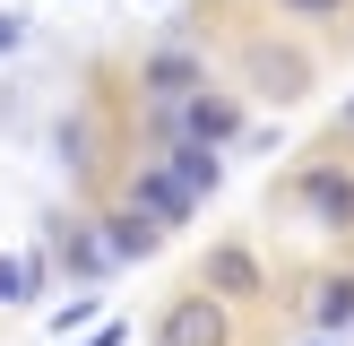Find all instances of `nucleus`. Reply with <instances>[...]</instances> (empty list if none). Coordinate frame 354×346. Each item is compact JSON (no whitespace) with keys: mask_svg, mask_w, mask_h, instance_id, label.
Wrapping results in <instances>:
<instances>
[{"mask_svg":"<svg viewBox=\"0 0 354 346\" xmlns=\"http://www.w3.org/2000/svg\"><path fill=\"white\" fill-rule=\"evenodd\" d=\"M346 130H354V104H346Z\"/></svg>","mask_w":354,"mask_h":346,"instance_id":"nucleus-18","label":"nucleus"},{"mask_svg":"<svg viewBox=\"0 0 354 346\" xmlns=\"http://www.w3.org/2000/svg\"><path fill=\"white\" fill-rule=\"evenodd\" d=\"M311 320L337 338V329H354V277H320V294H311Z\"/></svg>","mask_w":354,"mask_h":346,"instance_id":"nucleus-10","label":"nucleus"},{"mask_svg":"<svg viewBox=\"0 0 354 346\" xmlns=\"http://www.w3.org/2000/svg\"><path fill=\"white\" fill-rule=\"evenodd\" d=\"M138 86H147V104H190L199 95V52H182V44L156 52V61L138 69Z\"/></svg>","mask_w":354,"mask_h":346,"instance_id":"nucleus-3","label":"nucleus"},{"mask_svg":"<svg viewBox=\"0 0 354 346\" xmlns=\"http://www.w3.org/2000/svg\"><path fill=\"white\" fill-rule=\"evenodd\" d=\"M86 320H95V294H69V303L52 311V329H86Z\"/></svg>","mask_w":354,"mask_h":346,"instance_id":"nucleus-13","label":"nucleus"},{"mask_svg":"<svg viewBox=\"0 0 354 346\" xmlns=\"http://www.w3.org/2000/svg\"><path fill=\"white\" fill-rule=\"evenodd\" d=\"M251 78L268 86L277 104H294V95L311 86V61H303V52H286V44H251Z\"/></svg>","mask_w":354,"mask_h":346,"instance_id":"nucleus-6","label":"nucleus"},{"mask_svg":"<svg viewBox=\"0 0 354 346\" xmlns=\"http://www.w3.org/2000/svg\"><path fill=\"white\" fill-rule=\"evenodd\" d=\"M182 130H190V138H216V147H225V138L242 130V113H234L225 95H207V86H199V95L182 104Z\"/></svg>","mask_w":354,"mask_h":346,"instance_id":"nucleus-9","label":"nucleus"},{"mask_svg":"<svg viewBox=\"0 0 354 346\" xmlns=\"http://www.w3.org/2000/svg\"><path fill=\"white\" fill-rule=\"evenodd\" d=\"M165 165H173V182H182V190H199V199H207V190H216L225 182V156H216V138H165Z\"/></svg>","mask_w":354,"mask_h":346,"instance_id":"nucleus-4","label":"nucleus"},{"mask_svg":"<svg viewBox=\"0 0 354 346\" xmlns=\"http://www.w3.org/2000/svg\"><path fill=\"white\" fill-rule=\"evenodd\" d=\"M156 346H234V311H225V294L216 286L173 294V303L156 311Z\"/></svg>","mask_w":354,"mask_h":346,"instance_id":"nucleus-1","label":"nucleus"},{"mask_svg":"<svg viewBox=\"0 0 354 346\" xmlns=\"http://www.w3.org/2000/svg\"><path fill=\"white\" fill-rule=\"evenodd\" d=\"M294 199H303L320 225H354V173H337V165H311Z\"/></svg>","mask_w":354,"mask_h":346,"instance_id":"nucleus-5","label":"nucleus"},{"mask_svg":"<svg viewBox=\"0 0 354 346\" xmlns=\"http://www.w3.org/2000/svg\"><path fill=\"white\" fill-rule=\"evenodd\" d=\"M61 260H69V277H86V286H95V277L113 268V251H104V234H61Z\"/></svg>","mask_w":354,"mask_h":346,"instance_id":"nucleus-12","label":"nucleus"},{"mask_svg":"<svg viewBox=\"0 0 354 346\" xmlns=\"http://www.w3.org/2000/svg\"><path fill=\"white\" fill-rule=\"evenodd\" d=\"M199 286H216V294H259V260L242 251V242H216L207 268H199Z\"/></svg>","mask_w":354,"mask_h":346,"instance_id":"nucleus-8","label":"nucleus"},{"mask_svg":"<svg viewBox=\"0 0 354 346\" xmlns=\"http://www.w3.org/2000/svg\"><path fill=\"white\" fill-rule=\"evenodd\" d=\"M121 338H130V329H121V320H95V329H86V338H69V346H121Z\"/></svg>","mask_w":354,"mask_h":346,"instance_id":"nucleus-14","label":"nucleus"},{"mask_svg":"<svg viewBox=\"0 0 354 346\" xmlns=\"http://www.w3.org/2000/svg\"><path fill=\"white\" fill-rule=\"evenodd\" d=\"M156 242H165V225H156L147 208H113V217H104V251L113 260H147Z\"/></svg>","mask_w":354,"mask_h":346,"instance_id":"nucleus-7","label":"nucleus"},{"mask_svg":"<svg viewBox=\"0 0 354 346\" xmlns=\"http://www.w3.org/2000/svg\"><path fill=\"white\" fill-rule=\"evenodd\" d=\"M130 208H147V217H156V225L173 234V225H190V208H199V190H182V182H173V165H147V173L130 182Z\"/></svg>","mask_w":354,"mask_h":346,"instance_id":"nucleus-2","label":"nucleus"},{"mask_svg":"<svg viewBox=\"0 0 354 346\" xmlns=\"http://www.w3.org/2000/svg\"><path fill=\"white\" fill-rule=\"evenodd\" d=\"M311 346H337V338H328V329H320V338H311Z\"/></svg>","mask_w":354,"mask_h":346,"instance_id":"nucleus-17","label":"nucleus"},{"mask_svg":"<svg viewBox=\"0 0 354 346\" xmlns=\"http://www.w3.org/2000/svg\"><path fill=\"white\" fill-rule=\"evenodd\" d=\"M17 44H26V17H9V9H0V52H17Z\"/></svg>","mask_w":354,"mask_h":346,"instance_id":"nucleus-15","label":"nucleus"},{"mask_svg":"<svg viewBox=\"0 0 354 346\" xmlns=\"http://www.w3.org/2000/svg\"><path fill=\"white\" fill-rule=\"evenodd\" d=\"M35 294H44V260H9V251H0V303H35Z\"/></svg>","mask_w":354,"mask_h":346,"instance_id":"nucleus-11","label":"nucleus"},{"mask_svg":"<svg viewBox=\"0 0 354 346\" xmlns=\"http://www.w3.org/2000/svg\"><path fill=\"white\" fill-rule=\"evenodd\" d=\"M286 9H294V17H337L346 0H286Z\"/></svg>","mask_w":354,"mask_h":346,"instance_id":"nucleus-16","label":"nucleus"}]
</instances>
